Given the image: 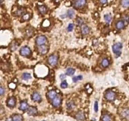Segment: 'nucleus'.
I'll return each mask as SVG.
<instances>
[{
  "mask_svg": "<svg viewBox=\"0 0 129 121\" xmlns=\"http://www.w3.org/2000/svg\"><path fill=\"white\" fill-rule=\"evenodd\" d=\"M122 47H123V45H122V44L121 42L116 43L112 46L113 52L115 54L116 57H118L121 55V49H122Z\"/></svg>",
  "mask_w": 129,
  "mask_h": 121,
  "instance_id": "obj_1",
  "label": "nucleus"
},
{
  "mask_svg": "<svg viewBox=\"0 0 129 121\" xmlns=\"http://www.w3.org/2000/svg\"><path fill=\"white\" fill-rule=\"evenodd\" d=\"M105 98L109 102H112L116 98V94H115L113 91L108 90L105 94Z\"/></svg>",
  "mask_w": 129,
  "mask_h": 121,
  "instance_id": "obj_2",
  "label": "nucleus"
},
{
  "mask_svg": "<svg viewBox=\"0 0 129 121\" xmlns=\"http://www.w3.org/2000/svg\"><path fill=\"white\" fill-rule=\"evenodd\" d=\"M20 54L22 56L27 57L30 56L31 54H32V51H31V49L28 47L27 46H24L22 47V48L20 49Z\"/></svg>",
  "mask_w": 129,
  "mask_h": 121,
  "instance_id": "obj_3",
  "label": "nucleus"
},
{
  "mask_svg": "<svg viewBox=\"0 0 129 121\" xmlns=\"http://www.w3.org/2000/svg\"><path fill=\"white\" fill-rule=\"evenodd\" d=\"M48 63L51 66H54L55 65H57V62H58V56L55 54H52L48 57Z\"/></svg>",
  "mask_w": 129,
  "mask_h": 121,
  "instance_id": "obj_4",
  "label": "nucleus"
},
{
  "mask_svg": "<svg viewBox=\"0 0 129 121\" xmlns=\"http://www.w3.org/2000/svg\"><path fill=\"white\" fill-rule=\"evenodd\" d=\"M35 42H36V44L38 46L45 45V43L47 42L46 37L44 35H39L36 38Z\"/></svg>",
  "mask_w": 129,
  "mask_h": 121,
  "instance_id": "obj_5",
  "label": "nucleus"
},
{
  "mask_svg": "<svg viewBox=\"0 0 129 121\" xmlns=\"http://www.w3.org/2000/svg\"><path fill=\"white\" fill-rule=\"evenodd\" d=\"M86 1L85 0H78V1H74L73 5L74 6V8H80L86 5Z\"/></svg>",
  "mask_w": 129,
  "mask_h": 121,
  "instance_id": "obj_6",
  "label": "nucleus"
},
{
  "mask_svg": "<svg viewBox=\"0 0 129 121\" xmlns=\"http://www.w3.org/2000/svg\"><path fill=\"white\" fill-rule=\"evenodd\" d=\"M38 53H40L41 54H46L47 52H48V47L46 45H41V46H38Z\"/></svg>",
  "mask_w": 129,
  "mask_h": 121,
  "instance_id": "obj_7",
  "label": "nucleus"
},
{
  "mask_svg": "<svg viewBox=\"0 0 129 121\" xmlns=\"http://www.w3.org/2000/svg\"><path fill=\"white\" fill-rule=\"evenodd\" d=\"M62 99L61 97H59L58 95H57V97L54 99H53L52 101V104L54 107H57L61 104Z\"/></svg>",
  "mask_w": 129,
  "mask_h": 121,
  "instance_id": "obj_8",
  "label": "nucleus"
},
{
  "mask_svg": "<svg viewBox=\"0 0 129 121\" xmlns=\"http://www.w3.org/2000/svg\"><path fill=\"white\" fill-rule=\"evenodd\" d=\"M16 105V98L14 97H10V98L8 99L7 100V106L10 108L14 107Z\"/></svg>",
  "mask_w": 129,
  "mask_h": 121,
  "instance_id": "obj_9",
  "label": "nucleus"
},
{
  "mask_svg": "<svg viewBox=\"0 0 129 121\" xmlns=\"http://www.w3.org/2000/svg\"><path fill=\"white\" fill-rule=\"evenodd\" d=\"M28 114L29 115H35L37 114V109L36 107H33V106H30L28 109Z\"/></svg>",
  "mask_w": 129,
  "mask_h": 121,
  "instance_id": "obj_10",
  "label": "nucleus"
},
{
  "mask_svg": "<svg viewBox=\"0 0 129 121\" xmlns=\"http://www.w3.org/2000/svg\"><path fill=\"white\" fill-rule=\"evenodd\" d=\"M32 99L34 102H40L42 100V97L38 92H34L32 95Z\"/></svg>",
  "mask_w": 129,
  "mask_h": 121,
  "instance_id": "obj_11",
  "label": "nucleus"
},
{
  "mask_svg": "<svg viewBox=\"0 0 129 121\" xmlns=\"http://www.w3.org/2000/svg\"><path fill=\"white\" fill-rule=\"evenodd\" d=\"M81 33L83 35H86L90 32V28L86 25H83L81 26Z\"/></svg>",
  "mask_w": 129,
  "mask_h": 121,
  "instance_id": "obj_12",
  "label": "nucleus"
},
{
  "mask_svg": "<svg viewBox=\"0 0 129 121\" xmlns=\"http://www.w3.org/2000/svg\"><path fill=\"white\" fill-rule=\"evenodd\" d=\"M28 104L27 103L26 101H22L20 104V107H19V109L22 111H25L27 109H28Z\"/></svg>",
  "mask_w": 129,
  "mask_h": 121,
  "instance_id": "obj_13",
  "label": "nucleus"
},
{
  "mask_svg": "<svg viewBox=\"0 0 129 121\" xmlns=\"http://www.w3.org/2000/svg\"><path fill=\"white\" fill-rule=\"evenodd\" d=\"M76 119L78 121H85V115H84V113H83V112L79 111V112H77V113H76Z\"/></svg>",
  "mask_w": 129,
  "mask_h": 121,
  "instance_id": "obj_14",
  "label": "nucleus"
},
{
  "mask_svg": "<svg viewBox=\"0 0 129 121\" xmlns=\"http://www.w3.org/2000/svg\"><path fill=\"white\" fill-rule=\"evenodd\" d=\"M47 97L48 98V99L52 100L53 99H54L57 97V93L55 90H51L47 93Z\"/></svg>",
  "mask_w": 129,
  "mask_h": 121,
  "instance_id": "obj_15",
  "label": "nucleus"
},
{
  "mask_svg": "<svg viewBox=\"0 0 129 121\" xmlns=\"http://www.w3.org/2000/svg\"><path fill=\"white\" fill-rule=\"evenodd\" d=\"M116 28L118 29V30H122L123 29L124 27H125V25L124 23V22H123V20H118L117 23H116Z\"/></svg>",
  "mask_w": 129,
  "mask_h": 121,
  "instance_id": "obj_16",
  "label": "nucleus"
},
{
  "mask_svg": "<svg viewBox=\"0 0 129 121\" xmlns=\"http://www.w3.org/2000/svg\"><path fill=\"white\" fill-rule=\"evenodd\" d=\"M121 115L123 118L127 119H129V109H124L122 111Z\"/></svg>",
  "mask_w": 129,
  "mask_h": 121,
  "instance_id": "obj_17",
  "label": "nucleus"
},
{
  "mask_svg": "<svg viewBox=\"0 0 129 121\" xmlns=\"http://www.w3.org/2000/svg\"><path fill=\"white\" fill-rule=\"evenodd\" d=\"M38 9L41 14L44 15L47 12V8L45 5H39L38 6Z\"/></svg>",
  "mask_w": 129,
  "mask_h": 121,
  "instance_id": "obj_18",
  "label": "nucleus"
},
{
  "mask_svg": "<svg viewBox=\"0 0 129 121\" xmlns=\"http://www.w3.org/2000/svg\"><path fill=\"white\" fill-rule=\"evenodd\" d=\"M75 73V69L72 68H69L66 69V75L67 76H73Z\"/></svg>",
  "mask_w": 129,
  "mask_h": 121,
  "instance_id": "obj_19",
  "label": "nucleus"
},
{
  "mask_svg": "<svg viewBox=\"0 0 129 121\" xmlns=\"http://www.w3.org/2000/svg\"><path fill=\"white\" fill-rule=\"evenodd\" d=\"M12 119L13 121H23V117L20 114H15L13 115Z\"/></svg>",
  "mask_w": 129,
  "mask_h": 121,
  "instance_id": "obj_20",
  "label": "nucleus"
},
{
  "mask_svg": "<svg viewBox=\"0 0 129 121\" xmlns=\"http://www.w3.org/2000/svg\"><path fill=\"white\" fill-rule=\"evenodd\" d=\"M110 64V62L108 59L104 58L101 60V66L103 68H107Z\"/></svg>",
  "mask_w": 129,
  "mask_h": 121,
  "instance_id": "obj_21",
  "label": "nucleus"
},
{
  "mask_svg": "<svg viewBox=\"0 0 129 121\" xmlns=\"http://www.w3.org/2000/svg\"><path fill=\"white\" fill-rule=\"evenodd\" d=\"M25 8H18V10H16V12H15V15L16 16H20V15H23L25 14Z\"/></svg>",
  "mask_w": 129,
  "mask_h": 121,
  "instance_id": "obj_22",
  "label": "nucleus"
},
{
  "mask_svg": "<svg viewBox=\"0 0 129 121\" xmlns=\"http://www.w3.org/2000/svg\"><path fill=\"white\" fill-rule=\"evenodd\" d=\"M104 19H105V22L107 23H110L111 22V20H112V17H111V15L110 14H106L104 16Z\"/></svg>",
  "mask_w": 129,
  "mask_h": 121,
  "instance_id": "obj_23",
  "label": "nucleus"
},
{
  "mask_svg": "<svg viewBox=\"0 0 129 121\" xmlns=\"http://www.w3.org/2000/svg\"><path fill=\"white\" fill-rule=\"evenodd\" d=\"M18 47V44L16 43V42H15V41L13 42L10 45L11 50V51H15V50L17 49Z\"/></svg>",
  "mask_w": 129,
  "mask_h": 121,
  "instance_id": "obj_24",
  "label": "nucleus"
},
{
  "mask_svg": "<svg viewBox=\"0 0 129 121\" xmlns=\"http://www.w3.org/2000/svg\"><path fill=\"white\" fill-rule=\"evenodd\" d=\"M31 75L28 73H24L22 75V79L23 80H28L31 79Z\"/></svg>",
  "mask_w": 129,
  "mask_h": 121,
  "instance_id": "obj_25",
  "label": "nucleus"
},
{
  "mask_svg": "<svg viewBox=\"0 0 129 121\" xmlns=\"http://www.w3.org/2000/svg\"><path fill=\"white\" fill-rule=\"evenodd\" d=\"M101 120L102 121H111V118L108 114H104L101 117Z\"/></svg>",
  "mask_w": 129,
  "mask_h": 121,
  "instance_id": "obj_26",
  "label": "nucleus"
},
{
  "mask_svg": "<svg viewBox=\"0 0 129 121\" xmlns=\"http://www.w3.org/2000/svg\"><path fill=\"white\" fill-rule=\"evenodd\" d=\"M122 6L124 8H129V0H123L121 1Z\"/></svg>",
  "mask_w": 129,
  "mask_h": 121,
  "instance_id": "obj_27",
  "label": "nucleus"
},
{
  "mask_svg": "<svg viewBox=\"0 0 129 121\" xmlns=\"http://www.w3.org/2000/svg\"><path fill=\"white\" fill-rule=\"evenodd\" d=\"M31 17V15L30 13H25L22 16V20L23 21H27V20H30V18Z\"/></svg>",
  "mask_w": 129,
  "mask_h": 121,
  "instance_id": "obj_28",
  "label": "nucleus"
},
{
  "mask_svg": "<svg viewBox=\"0 0 129 121\" xmlns=\"http://www.w3.org/2000/svg\"><path fill=\"white\" fill-rule=\"evenodd\" d=\"M74 15V11L73 10H69L67 12V16H68L69 18H72Z\"/></svg>",
  "mask_w": 129,
  "mask_h": 121,
  "instance_id": "obj_29",
  "label": "nucleus"
},
{
  "mask_svg": "<svg viewBox=\"0 0 129 121\" xmlns=\"http://www.w3.org/2000/svg\"><path fill=\"white\" fill-rule=\"evenodd\" d=\"M26 34L28 37L32 36V35L33 34V30L31 28H28L26 30Z\"/></svg>",
  "mask_w": 129,
  "mask_h": 121,
  "instance_id": "obj_30",
  "label": "nucleus"
},
{
  "mask_svg": "<svg viewBox=\"0 0 129 121\" xmlns=\"http://www.w3.org/2000/svg\"><path fill=\"white\" fill-rule=\"evenodd\" d=\"M67 108L68 109H72L74 106V104L73 103V102H71V101H69L68 102H67Z\"/></svg>",
  "mask_w": 129,
  "mask_h": 121,
  "instance_id": "obj_31",
  "label": "nucleus"
},
{
  "mask_svg": "<svg viewBox=\"0 0 129 121\" xmlns=\"http://www.w3.org/2000/svg\"><path fill=\"white\" fill-rule=\"evenodd\" d=\"M122 20H123V22L125 23V26L127 25L129 23V16H127L126 15V16H123V18H122Z\"/></svg>",
  "mask_w": 129,
  "mask_h": 121,
  "instance_id": "obj_32",
  "label": "nucleus"
},
{
  "mask_svg": "<svg viewBox=\"0 0 129 121\" xmlns=\"http://www.w3.org/2000/svg\"><path fill=\"white\" fill-rule=\"evenodd\" d=\"M82 79H83V76H82L81 75H78V76H77L74 77L73 78V81L74 83H76V82H77V81H78L79 80H81Z\"/></svg>",
  "mask_w": 129,
  "mask_h": 121,
  "instance_id": "obj_33",
  "label": "nucleus"
},
{
  "mask_svg": "<svg viewBox=\"0 0 129 121\" xmlns=\"http://www.w3.org/2000/svg\"><path fill=\"white\" fill-rule=\"evenodd\" d=\"M77 24L79 26H82L83 25V20L81 18H77Z\"/></svg>",
  "mask_w": 129,
  "mask_h": 121,
  "instance_id": "obj_34",
  "label": "nucleus"
},
{
  "mask_svg": "<svg viewBox=\"0 0 129 121\" xmlns=\"http://www.w3.org/2000/svg\"><path fill=\"white\" fill-rule=\"evenodd\" d=\"M67 86H68V85H67L66 81L64 80L63 81H62V83L61 84V87L62 88H66Z\"/></svg>",
  "mask_w": 129,
  "mask_h": 121,
  "instance_id": "obj_35",
  "label": "nucleus"
},
{
  "mask_svg": "<svg viewBox=\"0 0 129 121\" xmlns=\"http://www.w3.org/2000/svg\"><path fill=\"white\" fill-rule=\"evenodd\" d=\"M73 28H74V24L73 23H69L68 26H67V30L69 32H71L73 30Z\"/></svg>",
  "mask_w": 129,
  "mask_h": 121,
  "instance_id": "obj_36",
  "label": "nucleus"
},
{
  "mask_svg": "<svg viewBox=\"0 0 129 121\" xmlns=\"http://www.w3.org/2000/svg\"><path fill=\"white\" fill-rule=\"evenodd\" d=\"M94 109H95V112H97L98 111V102L96 101L95 102V106H94Z\"/></svg>",
  "mask_w": 129,
  "mask_h": 121,
  "instance_id": "obj_37",
  "label": "nucleus"
},
{
  "mask_svg": "<svg viewBox=\"0 0 129 121\" xmlns=\"http://www.w3.org/2000/svg\"><path fill=\"white\" fill-rule=\"evenodd\" d=\"M45 24L47 25V26H49V25H50V22H49V21H48V20H45L44 21V22H43V23H42L43 26H45Z\"/></svg>",
  "mask_w": 129,
  "mask_h": 121,
  "instance_id": "obj_38",
  "label": "nucleus"
},
{
  "mask_svg": "<svg viewBox=\"0 0 129 121\" xmlns=\"http://www.w3.org/2000/svg\"><path fill=\"white\" fill-rule=\"evenodd\" d=\"M4 89L3 88V87L2 86H1V87H0V95H1V96H3V94H4Z\"/></svg>",
  "mask_w": 129,
  "mask_h": 121,
  "instance_id": "obj_39",
  "label": "nucleus"
},
{
  "mask_svg": "<svg viewBox=\"0 0 129 121\" xmlns=\"http://www.w3.org/2000/svg\"><path fill=\"white\" fill-rule=\"evenodd\" d=\"M9 87L11 89H15L16 88V85H15L14 83H11L9 85Z\"/></svg>",
  "mask_w": 129,
  "mask_h": 121,
  "instance_id": "obj_40",
  "label": "nucleus"
},
{
  "mask_svg": "<svg viewBox=\"0 0 129 121\" xmlns=\"http://www.w3.org/2000/svg\"><path fill=\"white\" fill-rule=\"evenodd\" d=\"M60 78H61L62 80H64V79L66 78V75H60Z\"/></svg>",
  "mask_w": 129,
  "mask_h": 121,
  "instance_id": "obj_41",
  "label": "nucleus"
},
{
  "mask_svg": "<svg viewBox=\"0 0 129 121\" xmlns=\"http://www.w3.org/2000/svg\"><path fill=\"white\" fill-rule=\"evenodd\" d=\"M6 121H13L12 117H11V118L9 117V118H7V119H6Z\"/></svg>",
  "mask_w": 129,
  "mask_h": 121,
  "instance_id": "obj_42",
  "label": "nucleus"
},
{
  "mask_svg": "<svg viewBox=\"0 0 129 121\" xmlns=\"http://www.w3.org/2000/svg\"><path fill=\"white\" fill-rule=\"evenodd\" d=\"M100 3H103V4H105V3H107V1H106V0H105V1H102V0H101V1H100Z\"/></svg>",
  "mask_w": 129,
  "mask_h": 121,
  "instance_id": "obj_43",
  "label": "nucleus"
},
{
  "mask_svg": "<svg viewBox=\"0 0 129 121\" xmlns=\"http://www.w3.org/2000/svg\"><path fill=\"white\" fill-rule=\"evenodd\" d=\"M3 107L1 106V113H3Z\"/></svg>",
  "mask_w": 129,
  "mask_h": 121,
  "instance_id": "obj_44",
  "label": "nucleus"
},
{
  "mask_svg": "<svg viewBox=\"0 0 129 121\" xmlns=\"http://www.w3.org/2000/svg\"></svg>",
  "mask_w": 129,
  "mask_h": 121,
  "instance_id": "obj_45",
  "label": "nucleus"
}]
</instances>
